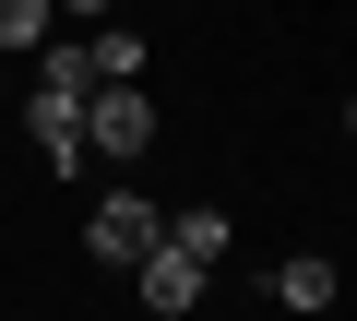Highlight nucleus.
Returning <instances> with one entry per match:
<instances>
[{
    "label": "nucleus",
    "mask_w": 357,
    "mask_h": 321,
    "mask_svg": "<svg viewBox=\"0 0 357 321\" xmlns=\"http://www.w3.org/2000/svg\"><path fill=\"white\" fill-rule=\"evenodd\" d=\"M155 131H167V119H155V95H143V84H96V95H84V155H96V167H119V179H131L143 155H155Z\"/></svg>",
    "instance_id": "nucleus-1"
},
{
    "label": "nucleus",
    "mask_w": 357,
    "mask_h": 321,
    "mask_svg": "<svg viewBox=\"0 0 357 321\" xmlns=\"http://www.w3.org/2000/svg\"><path fill=\"white\" fill-rule=\"evenodd\" d=\"M155 238H167V214H155V203H143L131 179H107V191H96V214H84V262H107V274H131V262H143Z\"/></svg>",
    "instance_id": "nucleus-2"
},
{
    "label": "nucleus",
    "mask_w": 357,
    "mask_h": 321,
    "mask_svg": "<svg viewBox=\"0 0 357 321\" xmlns=\"http://www.w3.org/2000/svg\"><path fill=\"white\" fill-rule=\"evenodd\" d=\"M131 285H143V309H155V321H191V309H203V262H191V250H167V238L131 262Z\"/></svg>",
    "instance_id": "nucleus-3"
},
{
    "label": "nucleus",
    "mask_w": 357,
    "mask_h": 321,
    "mask_svg": "<svg viewBox=\"0 0 357 321\" xmlns=\"http://www.w3.org/2000/svg\"><path fill=\"white\" fill-rule=\"evenodd\" d=\"M274 309H310V321H321V309H333V262H321V250H286V262H274Z\"/></svg>",
    "instance_id": "nucleus-4"
},
{
    "label": "nucleus",
    "mask_w": 357,
    "mask_h": 321,
    "mask_svg": "<svg viewBox=\"0 0 357 321\" xmlns=\"http://www.w3.org/2000/svg\"><path fill=\"white\" fill-rule=\"evenodd\" d=\"M48 36H60V0H0V60H24Z\"/></svg>",
    "instance_id": "nucleus-5"
},
{
    "label": "nucleus",
    "mask_w": 357,
    "mask_h": 321,
    "mask_svg": "<svg viewBox=\"0 0 357 321\" xmlns=\"http://www.w3.org/2000/svg\"><path fill=\"white\" fill-rule=\"evenodd\" d=\"M167 250H191V262L215 274V262H227V214H215V203H191V214H167Z\"/></svg>",
    "instance_id": "nucleus-6"
},
{
    "label": "nucleus",
    "mask_w": 357,
    "mask_h": 321,
    "mask_svg": "<svg viewBox=\"0 0 357 321\" xmlns=\"http://www.w3.org/2000/svg\"><path fill=\"white\" fill-rule=\"evenodd\" d=\"M84 48H96V84H143V36L131 24H84Z\"/></svg>",
    "instance_id": "nucleus-7"
},
{
    "label": "nucleus",
    "mask_w": 357,
    "mask_h": 321,
    "mask_svg": "<svg viewBox=\"0 0 357 321\" xmlns=\"http://www.w3.org/2000/svg\"><path fill=\"white\" fill-rule=\"evenodd\" d=\"M60 24H107V0H60Z\"/></svg>",
    "instance_id": "nucleus-8"
},
{
    "label": "nucleus",
    "mask_w": 357,
    "mask_h": 321,
    "mask_svg": "<svg viewBox=\"0 0 357 321\" xmlns=\"http://www.w3.org/2000/svg\"><path fill=\"white\" fill-rule=\"evenodd\" d=\"M0 95H13V60H0Z\"/></svg>",
    "instance_id": "nucleus-9"
},
{
    "label": "nucleus",
    "mask_w": 357,
    "mask_h": 321,
    "mask_svg": "<svg viewBox=\"0 0 357 321\" xmlns=\"http://www.w3.org/2000/svg\"><path fill=\"white\" fill-rule=\"evenodd\" d=\"M345 131H357V95H345Z\"/></svg>",
    "instance_id": "nucleus-10"
}]
</instances>
